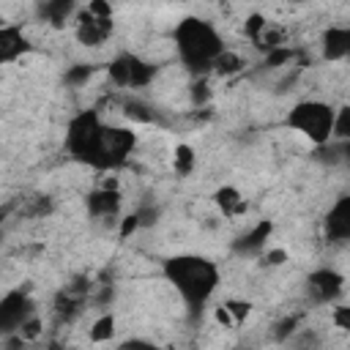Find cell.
I'll return each instance as SVG.
<instances>
[{
    "label": "cell",
    "instance_id": "6",
    "mask_svg": "<svg viewBox=\"0 0 350 350\" xmlns=\"http://www.w3.org/2000/svg\"><path fill=\"white\" fill-rule=\"evenodd\" d=\"M33 317V304L22 290L5 293L0 301V328L3 334H19V328Z\"/></svg>",
    "mask_w": 350,
    "mask_h": 350
},
{
    "label": "cell",
    "instance_id": "28",
    "mask_svg": "<svg viewBox=\"0 0 350 350\" xmlns=\"http://www.w3.org/2000/svg\"><path fill=\"white\" fill-rule=\"evenodd\" d=\"M38 334H41V323H38V317L33 314V317L19 328V334H16V336H22V339H36Z\"/></svg>",
    "mask_w": 350,
    "mask_h": 350
},
{
    "label": "cell",
    "instance_id": "25",
    "mask_svg": "<svg viewBox=\"0 0 350 350\" xmlns=\"http://www.w3.org/2000/svg\"><path fill=\"white\" fill-rule=\"evenodd\" d=\"M290 60H293V49H287V46H276V49L268 52V57H265V68H279V66H284V63H290Z\"/></svg>",
    "mask_w": 350,
    "mask_h": 350
},
{
    "label": "cell",
    "instance_id": "23",
    "mask_svg": "<svg viewBox=\"0 0 350 350\" xmlns=\"http://www.w3.org/2000/svg\"><path fill=\"white\" fill-rule=\"evenodd\" d=\"M224 306H227L232 323H243L252 314V304L249 301H241V298H230V301H224Z\"/></svg>",
    "mask_w": 350,
    "mask_h": 350
},
{
    "label": "cell",
    "instance_id": "35",
    "mask_svg": "<svg viewBox=\"0 0 350 350\" xmlns=\"http://www.w3.org/2000/svg\"><path fill=\"white\" fill-rule=\"evenodd\" d=\"M339 164L350 167V142H339Z\"/></svg>",
    "mask_w": 350,
    "mask_h": 350
},
{
    "label": "cell",
    "instance_id": "33",
    "mask_svg": "<svg viewBox=\"0 0 350 350\" xmlns=\"http://www.w3.org/2000/svg\"><path fill=\"white\" fill-rule=\"evenodd\" d=\"M262 260H265V265H282V262H287V252L284 249H271Z\"/></svg>",
    "mask_w": 350,
    "mask_h": 350
},
{
    "label": "cell",
    "instance_id": "7",
    "mask_svg": "<svg viewBox=\"0 0 350 350\" xmlns=\"http://www.w3.org/2000/svg\"><path fill=\"white\" fill-rule=\"evenodd\" d=\"M306 284H309V293L314 295V301L328 304V301H334V298L342 295L345 279L336 271H331V268H320V271H312L309 273V282Z\"/></svg>",
    "mask_w": 350,
    "mask_h": 350
},
{
    "label": "cell",
    "instance_id": "21",
    "mask_svg": "<svg viewBox=\"0 0 350 350\" xmlns=\"http://www.w3.org/2000/svg\"><path fill=\"white\" fill-rule=\"evenodd\" d=\"M126 118L129 120H139V123H150L156 118V112L150 107H145L142 101H129L126 104Z\"/></svg>",
    "mask_w": 350,
    "mask_h": 350
},
{
    "label": "cell",
    "instance_id": "15",
    "mask_svg": "<svg viewBox=\"0 0 350 350\" xmlns=\"http://www.w3.org/2000/svg\"><path fill=\"white\" fill-rule=\"evenodd\" d=\"M213 200H216V205L224 216H238L243 211V200H241V191L235 186H219Z\"/></svg>",
    "mask_w": 350,
    "mask_h": 350
},
{
    "label": "cell",
    "instance_id": "4",
    "mask_svg": "<svg viewBox=\"0 0 350 350\" xmlns=\"http://www.w3.org/2000/svg\"><path fill=\"white\" fill-rule=\"evenodd\" d=\"M334 118L336 112L323 104V101H301L290 109L287 115V126L301 131L309 142H314L317 148L334 139Z\"/></svg>",
    "mask_w": 350,
    "mask_h": 350
},
{
    "label": "cell",
    "instance_id": "29",
    "mask_svg": "<svg viewBox=\"0 0 350 350\" xmlns=\"http://www.w3.org/2000/svg\"><path fill=\"white\" fill-rule=\"evenodd\" d=\"M137 227H142V221H139V216H137V213L123 216V221H120V238H129L131 232H137Z\"/></svg>",
    "mask_w": 350,
    "mask_h": 350
},
{
    "label": "cell",
    "instance_id": "34",
    "mask_svg": "<svg viewBox=\"0 0 350 350\" xmlns=\"http://www.w3.org/2000/svg\"><path fill=\"white\" fill-rule=\"evenodd\" d=\"M213 314H216V320H219V323H221V325H235V323H232V317H230V312H227V306H224V304H221V306H216V312H213Z\"/></svg>",
    "mask_w": 350,
    "mask_h": 350
},
{
    "label": "cell",
    "instance_id": "31",
    "mask_svg": "<svg viewBox=\"0 0 350 350\" xmlns=\"http://www.w3.org/2000/svg\"><path fill=\"white\" fill-rule=\"evenodd\" d=\"M208 96H211V90H208L205 82H194V85H191V101H194V104H202Z\"/></svg>",
    "mask_w": 350,
    "mask_h": 350
},
{
    "label": "cell",
    "instance_id": "13",
    "mask_svg": "<svg viewBox=\"0 0 350 350\" xmlns=\"http://www.w3.org/2000/svg\"><path fill=\"white\" fill-rule=\"evenodd\" d=\"M120 208V194L115 189H98L88 194V211L90 216H115Z\"/></svg>",
    "mask_w": 350,
    "mask_h": 350
},
{
    "label": "cell",
    "instance_id": "2",
    "mask_svg": "<svg viewBox=\"0 0 350 350\" xmlns=\"http://www.w3.org/2000/svg\"><path fill=\"white\" fill-rule=\"evenodd\" d=\"M175 46H178L180 60L191 71H211L216 57L224 52L221 38L213 30V25L205 19H197V16H186L183 22H178Z\"/></svg>",
    "mask_w": 350,
    "mask_h": 350
},
{
    "label": "cell",
    "instance_id": "24",
    "mask_svg": "<svg viewBox=\"0 0 350 350\" xmlns=\"http://www.w3.org/2000/svg\"><path fill=\"white\" fill-rule=\"evenodd\" d=\"M90 74H93V66L79 63V66H71V68L66 71V82H68L71 88H79V85H85V82L90 79Z\"/></svg>",
    "mask_w": 350,
    "mask_h": 350
},
{
    "label": "cell",
    "instance_id": "1",
    "mask_svg": "<svg viewBox=\"0 0 350 350\" xmlns=\"http://www.w3.org/2000/svg\"><path fill=\"white\" fill-rule=\"evenodd\" d=\"M164 276L170 279V284H175V290L183 295V301L191 309H200L219 284L216 265L208 262L205 257H194V254H180V257L167 260Z\"/></svg>",
    "mask_w": 350,
    "mask_h": 350
},
{
    "label": "cell",
    "instance_id": "3",
    "mask_svg": "<svg viewBox=\"0 0 350 350\" xmlns=\"http://www.w3.org/2000/svg\"><path fill=\"white\" fill-rule=\"evenodd\" d=\"M68 150L74 159L96 167V170H112L115 161L107 148V126L98 120L93 109L79 112L68 123Z\"/></svg>",
    "mask_w": 350,
    "mask_h": 350
},
{
    "label": "cell",
    "instance_id": "9",
    "mask_svg": "<svg viewBox=\"0 0 350 350\" xmlns=\"http://www.w3.org/2000/svg\"><path fill=\"white\" fill-rule=\"evenodd\" d=\"M325 235L331 241H350V197H339L325 216Z\"/></svg>",
    "mask_w": 350,
    "mask_h": 350
},
{
    "label": "cell",
    "instance_id": "18",
    "mask_svg": "<svg viewBox=\"0 0 350 350\" xmlns=\"http://www.w3.org/2000/svg\"><path fill=\"white\" fill-rule=\"evenodd\" d=\"M243 68V57L238 55V52H221L219 57H216V63H213V71L216 74H221V77H230V74H235V71H241Z\"/></svg>",
    "mask_w": 350,
    "mask_h": 350
},
{
    "label": "cell",
    "instance_id": "17",
    "mask_svg": "<svg viewBox=\"0 0 350 350\" xmlns=\"http://www.w3.org/2000/svg\"><path fill=\"white\" fill-rule=\"evenodd\" d=\"M194 164H197V156H194V150L189 145H178L172 150V167H175L178 175H189L194 170Z\"/></svg>",
    "mask_w": 350,
    "mask_h": 350
},
{
    "label": "cell",
    "instance_id": "11",
    "mask_svg": "<svg viewBox=\"0 0 350 350\" xmlns=\"http://www.w3.org/2000/svg\"><path fill=\"white\" fill-rule=\"evenodd\" d=\"M271 230H273V224L265 219V221H257L249 232H243L238 241H235V252L238 254H260L262 252V246H265V241H268V235H271Z\"/></svg>",
    "mask_w": 350,
    "mask_h": 350
},
{
    "label": "cell",
    "instance_id": "27",
    "mask_svg": "<svg viewBox=\"0 0 350 350\" xmlns=\"http://www.w3.org/2000/svg\"><path fill=\"white\" fill-rule=\"evenodd\" d=\"M295 325H298V317H284V320H279L273 336H276V339H287V336L295 331Z\"/></svg>",
    "mask_w": 350,
    "mask_h": 350
},
{
    "label": "cell",
    "instance_id": "16",
    "mask_svg": "<svg viewBox=\"0 0 350 350\" xmlns=\"http://www.w3.org/2000/svg\"><path fill=\"white\" fill-rule=\"evenodd\" d=\"M74 11V3L71 0H49V3H44V5H38V14L46 19V22H55V25H60V22H66V16Z\"/></svg>",
    "mask_w": 350,
    "mask_h": 350
},
{
    "label": "cell",
    "instance_id": "26",
    "mask_svg": "<svg viewBox=\"0 0 350 350\" xmlns=\"http://www.w3.org/2000/svg\"><path fill=\"white\" fill-rule=\"evenodd\" d=\"M334 325L342 328V331H350V306H336L334 314H331Z\"/></svg>",
    "mask_w": 350,
    "mask_h": 350
},
{
    "label": "cell",
    "instance_id": "22",
    "mask_svg": "<svg viewBox=\"0 0 350 350\" xmlns=\"http://www.w3.org/2000/svg\"><path fill=\"white\" fill-rule=\"evenodd\" d=\"M243 30H246V36L254 41V46H257V41L262 38V33L268 30V22H265V16H260V14H252V16L246 19Z\"/></svg>",
    "mask_w": 350,
    "mask_h": 350
},
{
    "label": "cell",
    "instance_id": "19",
    "mask_svg": "<svg viewBox=\"0 0 350 350\" xmlns=\"http://www.w3.org/2000/svg\"><path fill=\"white\" fill-rule=\"evenodd\" d=\"M115 336V317L112 314H101L96 323H93V328H90V339L93 342H107V339H112Z\"/></svg>",
    "mask_w": 350,
    "mask_h": 350
},
{
    "label": "cell",
    "instance_id": "14",
    "mask_svg": "<svg viewBox=\"0 0 350 350\" xmlns=\"http://www.w3.org/2000/svg\"><path fill=\"white\" fill-rule=\"evenodd\" d=\"M27 49V41L19 27H0V60L11 63Z\"/></svg>",
    "mask_w": 350,
    "mask_h": 350
},
{
    "label": "cell",
    "instance_id": "30",
    "mask_svg": "<svg viewBox=\"0 0 350 350\" xmlns=\"http://www.w3.org/2000/svg\"><path fill=\"white\" fill-rule=\"evenodd\" d=\"M88 11L93 14V16H98V19H112V5L109 3H88Z\"/></svg>",
    "mask_w": 350,
    "mask_h": 350
},
{
    "label": "cell",
    "instance_id": "20",
    "mask_svg": "<svg viewBox=\"0 0 350 350\" xmlns=\"http://www.w3.org/2000/svg\"><path fill=\"white\" fill-rule=\"evenodd\" d=\"M334 139L336 142H350V104L342 107L334 118Z\"/></svg>",
    "mask_w": 350,
    "mask_h": 350
},
{
    "label": "cell",
    "instance_id": "5",
    "mask_svg": "<svg viewBox=\"0 0 350 350\" xmlns=\"http://www.w3.org/2000/svg\"><path fill=\"white\" fill-rule=\"evenodd\" d=\"M153 74H156V68L150 63H145V60H139L137 55H129V52L118 55L109 63L112 82L123 85V88H142V85H148L153 79Z\"/></svg>",
    "mask_w": 350,
    "mask_h": 350
},
{
    "label": "cell",
    "instance_id": "10",
    "mask_svg": "<svg viewBox=\"0 0 350 350\" xmlns=\"http://www.w3.org/2000/svg\"><path fill=\"white\" fill-rule=\"evenodd\" d=\"M134 142H137L134 131H129V129H120V126H112V129L107 126V148H109V156H112L115 167H120V164L126 161V156L131 153Z\"/></svg>",
    "mask_w": 350,
    "mask_h": 350
},
{
    "label": "cell",
    "instance_id": "32",
    "mask_svg": "<svg viewBox=\"0 0 350 350\" xmlns=\"http://www.w3.org/2000/svg\"><path fill=\"white\" fill-rule=\"evenodd\" d=\"M120 350H159L153 342H145V339H129L120 345Z\"/></svg>",
    "mask_w": 350,
    "mask_h": 350
},
{
    "label": "cell",
    "instance_id": "8",
    "mask_svg": "<svg viewBox=\"0 0 350 350\" xmlns=\"http://www.w3.org/2000/svg\"><path fill=\"white\" fill-rule=\"evenodd\" d=\"M109 33H112V19H98L90 11H85L82 19L77 22V38L85 46H98L101 41L109 38Z\"/></svg>",
    "mask_w": 350,
    "mask_h": 350
},
{
    "label": "cell",
    "instance_id": "12",
    "mask_svg": "<svg viewBox=\"0 0 350 350\" xmlns=\"http://www.w3.org/2000/svg\"><path fill=\"white\" fill-rule=\"evenodd\" d=\"M323 55L328 60L350 57V27H328L323 36Z\"/></svg>",
    "mask_w": 350,
    "mask_h": 350
}]
</instances>
